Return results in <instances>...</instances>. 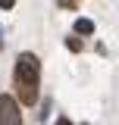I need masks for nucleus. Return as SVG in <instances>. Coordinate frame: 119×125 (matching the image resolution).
<instances>
[{"label":"nucleus","instance_id":"nucleus-6","mask_svg":"<svg viewBox=\"0 0 119 125\" xmlns=\"http://www.w3.org/2000/svg\"><path fill=\"white\" fill-rule=\"evenodd\" d=\"M57 125H72V122H69V119H60V122H57Z\"/></svg>","mask_w":119,"mask_h":125},{"label":"nucleus","instance_id":"nucleus-8","mask_svg":"<svg viewBox=\"0 0 119 125\" xmlns=\"http://www.w3.org/2000/svg\"><path fill=\"white\" fill-rule=\"evenodd\" d=\"M0 31H3V28H0ZM0 47H3V41H0Z\"/></svg>","mask_w":119,"mask_h":125},{"label":"nucleus","instance_id":"nucleus-2","mask_svg":"<svg viewBox=\"0 0 119 125\" xmlns=\"http://www.w3.org/2000/svg\"><path fill=\"white\" fill-rule=\"evenodd\" d=\"M0 125H22V113L10 94H0Z\"/></svg>","mask_w":119,"mask_h":125},{"label":"nucleus","instance_id":"nucleus-7","mask_svg":"<svg viewBox=\"0 0 119 125\" xmlns=\"http://www.w3.org/2000/svg\"><path fill=\"white\" fill-rule=\"evenodd\" d=\"M60 3H63V6H66V3H69V6H72V3H75V0H60Z\"/></svg>","mask_w":119,"mask_h":125},{"label":"nucleus","instance_id":"nucleus-3","mask_svg":"<svg viewBox=\"0 0 119 125\" xmlns=\"http://www.w3.org/2000/svg\"><path fill=\"white\" fill-rule=\"evenodd\" d=\"M75 34H94V22L91 19H75Z\"/></svg>","mask_w":119,"mask_h":125},{"label":"nucleus","instance_id":"nucleus-1","mask_svg":"<svg viewBox=\"0 0 119 125\" xmlns=\"http://www.w3.org/2000/svg\"><path fill=\"white\" fill-rule=\"evenodd\" d=\"M16 88H19V100L31 106L38 100V81H41V62L35 53H22L16 60Z\"/></svg>","mask_w":119,"mask_h":125},{"label":"nucleus","instance_id":"nucleus-4","mask_svg":"<svg viewBox=\"0 0 119 125\" xmlns=\"http://www.w3.org/2000/svg\"><path fill=\"white\" fill-rule=\"evenodd\" d=\"M66 47H69V50H82V41H78V38H69Z\"/></svg>","mask_w":119,"mask_h":125},{"label":"nucleus","instance_id":"nucleus-5","mask_svg":"<svg viewBox=\"0 0 119 125\" xmlns=\"http://www.w3.org/2000/svg\"><path fill=\"white\" fill-rule=\"evenodd\" d=\"M13 3L16 0H0V10H13Z\"/></svg>","mask_w":119,"mask_h":125}]
</instances>
